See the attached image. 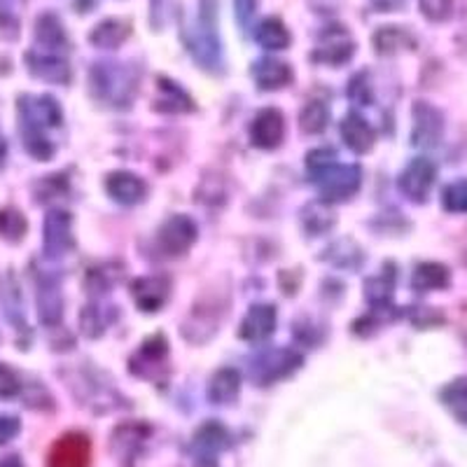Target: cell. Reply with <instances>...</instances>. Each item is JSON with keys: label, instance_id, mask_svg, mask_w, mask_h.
Wrapping results in <instances>:
<instances>
[{"label": "cell", "instance_id": "10", "mask_svg": "<svg viewBox=\"0 0 467 467\" xmlns=\"http://www.w3.org/2000/svg\"><path fill=\"white\" fill-rule=\"evenodd\" d=\"M276 329V306L271 304H257L245 314L244 323H241L239 335L245 341H262Z\"/></svg>", "mask_w": 467, "mask_h": 467}, {"label": "cell", "instance_id": "27", "mask_svg": "<svg viewBox=\"0 0 467 467\" xmlns=\"http://www.w3.org/2000/svg\"><path fill=\"white\" fill-rule=\"evenodd\" d=\"M337 152L332 148H318L314 152H308L306 157V169L314 181H320L332 166H337Z\"/></svg>", "mask_w": 467, "mask_h": 467}, {"label": "cell", "instance_id": "15", "mask_svg": "<svg viewBox=\"0 0 467 467\" xmlns=\"http://www.w3.org/2000/svg\"><path fill=\"white\" fill-rule=\"evenodd\" d=\"M440 400L458 423L467 425V377H458L446 383L440 390Z\"/></svg>", "mask_w": 467, "mask_h": 467}, {"label": "cell", "instance_id": "17", "mask_svg": "<svg viewBox=\"0 0 467 467\" xmlns=\"http://www.w3.org/2000/svg\"><path fill=\"white\" fill-rule=\"evenodd\" d=\"M393 290H395V269L390 265H388V269H383L381 276L369 278V281L365 283L367 302L372 304L377 311L390 306V299H393Z\"/></svg>", "mask_w": 467, "mask_h": 467}, {"label": "cell", "instance_id": "18", "mask_svg": "<svg viewBox=\"0 0 467 467\" xmlns=\"http://www.w3.org/2000/svg\"><path fill=\"white\" fill-rule=\"evenodd\" d=\"M166 339L161 335L152 337V339L145 341L143 346H140V350L136 353V356L131 358V365H136V362H140L143 367H139V369H133V374H139V377H145L150 379V369H154V367H160L161 360L166 358Z\"/></svg>", "mask_w": 467, "mask_h": 467}, {"label": "cell", "instance_id": "25", "mask_svg": "<svg viewBox=\"0 0 467 467\" xmlns=\"http://www.w3.org/2000/svg\"><path fill=\"white\" fill-rule=\"evenodd\" d=\"M329 122V108L323 101H311L302 110L299 124H302L304 133H320L325 131Z\"/></svg>", "mask_w": 467, "mask_h": 467}, {"label": "cell", "instance_id": "12", "mask_svg": "<svg viewBox=\"0 0 467 467\" xmlns=\"http://www.w3.org/2000/svg\"><path fill=\"white\" fill-rule=\"evenodd\" d=\"M253 78H255L260 89H281V87H285L292 80V70L287 68V64L276 61V58H260L253 66Z\"/></svg>", "mask_w": 467, "mask_h": 467}, {"label": "cell", "instance_id": "32", "mask_svg": "<svg viewBox=\"0 0 467 467\" xmlns=\"http://www.w3.org/2000/svg\"><path fill=\"white\" fill-rule=\"evenodd\" d=\"M16 390H19V383H16L15 374L7 367H0V398H10Z\"/></svg>", "mask_w": 467, "mask_h": 467}, {"label": "cell", "instance_id": "13", "mask_svg": "<svg viewBox=\"0 0 467 467\" xmlns=\"http://www.w3.org/2000/svg\"><path fill=\"white\" fill-rule=\"evenodd\" d=\"M449 283H451V274L440 262H420L414 269V276H411V287L416 292L444 290Z\"/></svg>", "mask_w": 467, "mask_h": 467}, {"label": "cell", "instance_id": "29", "mask_svg": "<svg viewBox=\"0 0 467 467\" xmlns=\"http://www.w3.org/2000/svg\"><path fill=\"white\" fill-rule=\"evenodd\" d=\"M108 323H110V320L106 318V314H103L99 306H87L85 311H82V329H85L87 337L103 335Z\"/></svg>", "mask_w": 467, "mask_h": 467}, {"label": "cell", "instance_id": "9", "mask_svg": "<svg viewBox=\"0 0 467 467\" xmlns=\"http://www.w3.org/2000/svg\"><path fill=\"white\" fill-rule=\"evenodd\" d=\"M133 297H136V304L140 306V311H160L161 306L166 304L171 295V283L169 278L161 276H148V278H139V281L131 285Z\"/></svg>", "mask_w": 467, "mask_h": 467}, {"label": "cell", "instance_id": "24", "mask_svg": "<svg viewBox=\"0 0 467 467\" xmlns=\"http://www.w3.org/2000/svg\"><path fill=\"white\" fill-rule=\"evenodd\" d=\"M129 36V26L124 22H117V19H110V22H103L96 26V31L91 33V43L99 45V47H117L122 43L124 37Z\"/></svg>", "mask_w": 467, "mask_h": 467}, {"label": "cell", "instance_id": "16", "mask_svg": "<svg viewBox=\"0 0 467 467\" xmlns=\"http://www.w3.org/2000/svg\"><path fill=\"white\" fill-rule=\"evenodd\" d=\"M239 390H241L239 372L232 369V367H224V369H220V372L213 377L211 386H208V398H211L215 404H229L239 398Z\"/></svg>", "mask_w": 467, "mask_h": 467}, {"label": "cell", "instance_id": "1", "mask_svg": "<svg viewBox=\"0 0 467 467\" xmlns=\"http://www.w3.org/2000/svg\"><path fill=\"white\" fill-rule=\"evenodd\" d=\"M437 181V166L428 157H416L407 164V169L400 173L398 187L409 202L425 203L431 194L432 185Z\"/></svg>", "mask_w": 467, "mask_h": 467}, {"label": "cell", "instance_id": "22", "mask_svg": "<svg viewBox=\"0 0 467 467\" xmlns=\"http://www.w3.org/2000/svg\"><path fill=\"white\" fill-rule=\"evenodd\" d=\"M255 37L265 49H285L290 45V33L278 19H265L257 26Z\"/></svg>", "mask_w": 467, "mask_h": 467}, {"label": "cell", "instance_id": "8", "mask_svg": "<svg viewBox=\"0 0 467 467\" xmlns=\"http://www.w3.org/2000/svg\"><path fill=\"white\" fill-rule=\"evenodd\" d=\"M106 190L117 203H124V206H133L145 197V182L140 181L136 173H129V171H115L106 178Z\"/></svg>", "mask_w": 467, "mask_h": 467}, {"label": "cell", "instance_id": "20", "mask_svg": "<svg viewBox=\"0 0 467 467\" xmlns=\"http://www.w3.org/2000/svg\"><path fill=\"white\" fill-rule=\"evenodd\" d=\"M353 57V43H348L346 33H337V36H329V45H320L318 52L314 54L316 61H325V64L339 66L344 61Z\"/></svg>", "mask_w": 467, "mask_h": 467}, {"label": "cell", "instance_id": "6", "mask_svg": "<svg viewBox=\"0 0 467 467\" xmlns=\"http://www.w3.org/2000/svg\"><path fill=\"white\" fill-rule=\"evenodd\" d=\"M89 437L70 432V435H64L52 446L47 467H89Z\"/></svg>", "mask_w": 467, "mask_h": 467}, {"label": "cell", "instance_id": "21", "mask_svg": "<svg viewBox=\"0 0 467 467\" xmlns=\"http://www.w3.org/2000/svg\"><path fill=\"white\" fill-rule=\"evenodd\" d=\"M374 45L379 54H395L400 49L414 47V37L400 26H386L374 36Z\"/></svg>", "mask_w": 467, "mask_h": 467}, {"label": "cell", "instance_id": "7", "mask_svg": "<svg viewBox=\"0 0 467 467\" xmlns=\"http://www.w3.org/2000/svg\"><path fill=\"white\" fill-rule=\"evenodd\" d=\"M285 136V122H283V115L276 108H265L255 115L253 124H250V140L255 148L271 150L278 148Z\"/></svg>", "mask_w": 467, "mask_h": 467}, {"label": "cell", "instance_id": "14", "mask_svg": "<svg viewBox=\"0 0 467 467\" xmlns=\"http://www.w3.org/2000/svg\"><path fill=\"white\" fill-rule=\"evenodd\" d=\"M341 136H344V143L348 145L353 152H369L374 145L372 127H369L360 115L346 117L344 122H341Z\"/></svg>", "mask_w": 467, "mask_h": 467}, {"label": "cell", "instance_id": "11", "mask_svg": "<svg viewBox=\"0 0 467 467\" xmlns=\"http://www.w3.org/2000/svg\"><path fill=\"white\" fill-rule=\"evenodd\" d=\"M45 245L49 255L58 257L73 248V236H70V215L64 211L49 213L45 223Z\"/></svg>", "mask_w": 467, "mask_h": 467}, {"label": "cell", "instance_id": "34", "mask_svg": "<svg viewBox=\"0 0 467 467\" xmlns=\"http://www.w3.org/2000/svg\"><path fill=\"white\" fill-rule=\"evenodd\" d=\"M236 7H239V16L241 22H248V15H250V7H255V0H236Z\"/></svg>", "mask_w": 467, "mask_h": 467}, {"label": "cell", "instance_id": "2", "mask_svg": "<svg viewBox=\"0 0 467 467\" xmlns=\"http://www.w3.org/2000/svg\"><path fill=\"white\" fill-rule=\"evenodd\" d=\"M302 365V356L290 348L269 350L265 356L257 358V362L250 367V374L260 386H269V383L278 381V379L292 374Z\"/></svg>", "mask_w": 467, "mask_h": 467}, {"label": "cell", "instance_id": "19", "mask_svg": "<svg viewBox=\"0 0 467 467\" xmlns=\"http://www.w3.org/2000/svg\"><path fill=\"white\" fill-rule=\"evenodd\" d=\"M157 110L164 112H190L194 110V101L190 96L171 80H160V101H157Z\"/></svg>", "mask_w": 467, "mask_h": 467}, {"label": "cell", "instance_id": "30", "mask_svg": "<svg viewBox=\"0 0 467 467\" xmlns=\"http://www.w3.org/2000/svg\"><path fill=\"white\" fill-rule=\"evenodd\" d=\"M453 0H420V12H423L431 22H444L451 16Z\"/></svg>", "mask_w": 467, "mask_h": 467}, {"label": "cell", "instance_id": "4", "mask_svg": "<svg viewBox=\"0 0 467 467\" xmlns=\"http://www.w3.org/2000/svg\"><path fill=\"white\" fill-rule=\"evenodd\" d=\"M197 224L194 220L187 218V215H173V218L166 220L160 229V248L164 250L169 257L182 255L185 250H190V245L197 241Z\"/></svg>", "mask_w": 467, "mask_h": 467}, {"label": "cell", "instance_id": "3", "mask_svg": "<svg viewBox=\"0 0 467 467\" xmlns=\"http://www.w3.org/2000/svg\"><path fill=\"white\" fill-rule=\"evenodd\" d=\"M318 182L325 202H344L360 190V166H332Z\"/></svg>", "mask_w": 467, "mask_h": 467}, {"label": "cell", "instance_id": "28", "mask_svg": "<svg viewBox=\"0 0 467 467\" xmlns=\"http://www.w3.org/2000/svg\"><path fill=\"white\" fill-rule=\"evenodd\" d=\"M197 444L203 446V449H211V451H220V449H224L229 444V435L223 425L206 423L197 432Z\"/></svg>", "mask_w": 467, "mask_h": 467}, {"label": "cell", "instance_id": "23", "mask_svg": "<svg viewBox=\"0 0 467 467\" xmlns=\"http://www.w3.org/2000/svg\"><path fill=\"white\" fill-rule=\"evenodd\" d=\"M304 224H306V232H311L314 236H320V234H325L335 224V213L327 206V202H316L306 208Z\"/></svg>", "mask_w": 467, "mask_h": 467}, {"label": "cell", "instance_id": "33", "mask_svg": "<svg viewBox=\"0 0 467 467\" xmlns=\"http://www.w3.org/2000/svg\"><path fill=\"white\" fill-rule=\"evenodd\" d=\"M16 432H19V420L10 419V416H0V444L12 440Z\"/></svg>", "mask_w": 467, "mask_h": 467}, {"label": "cell", "instance_id": "5", "mask_svg": "<svg viewBox=\"0 0 467 467\" xmlns=\"http://www.w3.org/2000/svg\"><path fill=\"white\" fill-rule=\"evenodd\" d=\"M444 133V115L431 103L419 101L414 106V131L411 143L416 148H435Z\"/></svg>", "mask_w": 467, "mask_h": 467}, {"label": "cell", "instance_id": "31", "mask_svg": "<svg viewBox=\"0 0 467 467\" xmlns=\"http://www.w3.org/2000/svg\"><path fill=\"white\" fill-rule=\"evenodd\" d=\"M348 96L360 106H367V103L372 101V94H369V82H367V73L356 75L348 85Z\"/></svg>", "mask_w": 467, "mask_h": 467}, {"label": "cell", "instance_id": "26", "mask_svg": "<svg viewBox=\"0 0 467 467\" xmlns=\"http://www.w3.org/2000/svg\"><path fill=\"white\" fill-rule=\"evenodd\" d=\"M441 208L446 213H467V178L453 181L441 190Z\"/></svg>", "mask_w": 467, "mask_h": 467}]
</instances>
